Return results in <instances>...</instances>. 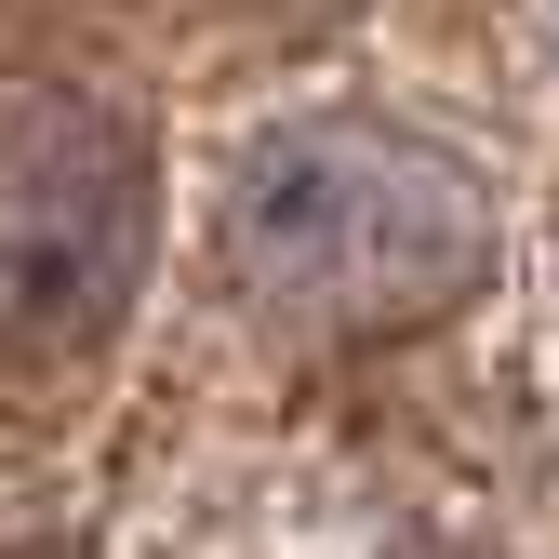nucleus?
Returning <instances> with one entry per match:
<instances>
[{"label":"nucleus","instance_id":"obj_1","mask_svg":"<svg viewBox=\"0 0 559 559\" xmlns=\"http://www.w3.org/2000/svg\"><path fill=\"white\" fill-rule=\"evenodd\" d=\"M214 266L280 346H400L493 280V187L413 120L307 107L240 147Z\"/></svg>","mask_w":559,"mask_h":559},{"label":"nucleus","instance_id":"obj_2","mask_svg":"<svg viewBox=\"0 0 559 559\" xmlns=\"http://www.w3.org/2000/svg\"><path fill=\"white\" fill-rule=\"evenodd\" d=\"M160 253V160L133 107L40 81L0 107V360H81Z\"/></svg>","mask_w":559,"mask_h":559}]
</instances>
